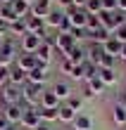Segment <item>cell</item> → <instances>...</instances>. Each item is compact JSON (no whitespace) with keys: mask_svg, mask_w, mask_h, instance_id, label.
Masks as SVG:
<instances>
[{"mask_svg":"<svg viewBox=\"0 0 126 130\" xmlns=\"http://www.w3.org/2000/svg\"><path fill=\"white\" fill-rule=\"evenodd\" d=\"M43 85H38V83H26L24 88H21V104L24 106H31V109H36V106H41V95H43Z\"/></svg>","mask_w":126,"mask_h":130,"instance_id":"1","label":"cell"},{"mask_svg":"<svg viewBox=\"0 0 126 130\" xmlns=\"http://www.w3.org/2000/svg\"><path fill=\"white\" fill-rule=\"evenodd\" d=\"M17 55H19V45L12 38H7L5 45L0 47V66H12L17 62Z\"/></svg>","mask_w":126,"mask_h":130,"instance_id":"2","label":"cell"},{"mask_svg":"<svg viewBox=\"0 0 126 130\" xmlns=\"http://www.w3.org/2000/svg\"><path fill=\"white\" fill-rule=\"evenodd\" d=\"M0 102H3V106H7V104H21V88L7 83L5 88H0Z\"/></svg>","mask_w":126,"mask_h":130,"instance_id":"3","label":"cell"},{"mask_svg":"<svg viewBox=\"0 0 126 130\" xmlns=\"http://www.w3.org/2000/svg\"><path fill=\"white\" fill-rule=\"evenodd\" d=\"M41 123H43V121H41V116H38V111L31 109V106H26L24 113H21V121H19L21 130H36Z\"/></svg>","mask_w":126,"mask_h":130,"instance_id":"4","label":"cell"},{"mask_svg":"<svg viewBox=\"0 0 126 130\" xmlns=\"http://www.w3.org/2000/svg\"><path fill=\"white\" fill-rule=\"evenodd\" d=\"M41 43H43V38L41 36H36V33H26V36H21L19 38V52H33L41 47Z\"/></svg>","mask_w":126,"mask_h":130,"instance_id":"5","label":"cell"},{"mask_svg":"<svg viewBox=\"0 0 126 130\" xmlns=\"http://www.w3.org/2000/svg\"><path fill=\"white\" fill-rule=\"evenodd\" d=\"M24 109L26 106L24 104H7V106H3V116H5V121L7 123H19L21 121V113H24Z\"/></svg>","mask_w":126,"mask_h":130,"instance_id":"6","label":"cell"},{"mask_svg":"<svg viewBox=\"0 0 126 130\" xmlns=\"http://www.w3.org/2000/svg\"><path fill=\"white\" fill-rule=\"evenodd\" d=\"M50 90H52L55 95H57V99H60L62 104H64L67 99L74 95V90H72V83H69V80H57V83H52V88H50Z\"/></svg>","mask_w":126,"mask_h":130,"instance_id":"7","label":"cell"},{"mask_svg":"<svg viewBox=\"0 0 126 130\" xmlns=\"http://www.w3.org/2000/svg\"><path fill=\"white\" fill-rule=\"evenodd\" d=\"M74 45H76V40H74V36H72V33H57L55 50H60V52H62V57H67L69 52H72Z\"/></svg>","mask_w":126,"mask_h":130,"instance_id":"8","label":"cell"},{"mask_svg":"<svg viewBox=\"0 0 126 130\" xmlns=\"http://www.w3.org/2000/svg\"><path fill=\"white\" fill-rule=\"evenodd\" d=\"M10 83H12V85L24 88L26 83H29V71H24V69L17 66V64H12L10 66Z\"/></svg>","mask_w":126,"mask_h":130,"instance_id":"9","label":"cell"},{"mask_svg":"<svg viewBox=\"0 0 126 130\" xmlns=\"http://www.w3.org/2000/svg\"><path fill=\"white\" fill-rule=\"evenodd\" d=\"M52 52H55V47H52L50 43L43 40L41 47H38L33 55H36V59H38V64H50V62H52Z\"/></svg>","mask_w":126,"mask_h":130,"instance_id":"10","label":"cell"},{"mask_svg":"<svg viewBox=\"0 0 126 130\" xmlns=\"http://www.w3.org/2000/svg\"><path fill=\"white\" fill-rule=\"evenodd\" d=\"M50 3L52 0H36L33 5H31V17H38V19H45L50 14Z\"/></svg>","mask_w":126,"mask_h":130,"instance_id":"11","label":"cell"},{"mask_svg":"<svg viewBox=\"0 0 126 130\" xmlns=\"http://www.w3.org/2000/svg\"><path fill=\"white\" fill-rule=\"evenodd\" d=\"M14 64L21 66L24 71H31V69L38 66V59H36V55H31V52H19V55H17V62H14Z\"/></svg>","mask_w":126,"mask_h":130,"instance_id":"12","label":"cell"},{"mask_svg":"<svg viewBox=\"0 0 126 130\" xmlns=\"http://www.w3.org/2000/svg\"><path fill=\"white\" fill-rule=\"evenodd\" d=\"M45 80H48V64H38L36 69L29 71V83H38V85H43Z\"/></svg>","mask_w":126,"mask_h":130,"instance_id":"13","label":"cell"},{"mask_svg":"<svg viewBox=\"0 0 126 130\" xmlns=\"http://www.w3.org/2000/svg\"><path fill=\"white\" fill-rule=\"evenodd\" d=\"M64 17H67V12L62 10V7H60V10H50V14L45 17V24H48L50 28H55V31H57V28L62 26V21H64Z\"/></svg>","mask_w":126,"mask_h":130,"instance_id":"14","label":"cell"},{"mask_svg":"<svg viewBox=\"0 0 126 130\" xmlns=\"http://www.w3.org/2000/svg\"><path fill=\"white\" fill-rule=\"evenodd\" d=\"M36 111H38V116H41L43 123H55V121L60 118V106L57 109H48V106H36Z\"/></svg>","mask_w":126,"mask_h":130,"instance_id":"15","label":"cell"},{"mask_svg":"<svg viewBox=\"0 0 126 130\" xmlns=\"http://www.w3.org/2000/svg\"><path fill=\"white\" fill-rule=\"evenodd\" d=\"M93 128V118L88 116V113H76V118H74V123H72V130H90Z\"/></svg>","mask_w":126,"mask_h":130,"instance_id":"16","label":"cell"},{"mask_svg":"<svg viewBox=\"0 0 126 130\" xmlns=\"http://www.w3.org/2000/svg\"><path fill=\"white\" fill-rule=\"evenodd\" d=\"M98 78L109 88V85H114V83H117L119 76H117V69H102V66H98Z\"/></svg>","mask_w":126,"mask_h":130,"instance_id":"17","label":"cell"},{"mask_svg":"<svg viewBox=\"0 0 126 130\" xmlns=\"http://www.w3.org/2000/svg\"><path fill=\"white\" fill-rule=\"evenodd\" d=\"M67 59H69L72 64H83V62H88V57H86V47H81V45L76 43L74 47H72V52L67 55Z\"/></svg>","mask_w":126,"mask_h":130,"instance_id":"18","label":"cell"},{"mask_svg":"<svg viewBox=\"0 0 126 130\" xmlns=\"http://www.w3.org/2000/svg\"><path fill=\"white\" fill-rule=\"evenodd\" d=\"M102 50H105V55H112V57H117L119 59V52H121V43L117 40V38L112 36V38H107L105 43H102Z\"/></svg>","mask_w":126,"mask_h":130,"instance_id":"19","label":"cell"},{"mask_svg":"<svg viewBox=\"0 0 126 130\" xmlns=\"http://www.w3.org/2000/svg\"><path fill=\"white\" fill-rule=\"evenodd\" d=\"M112 123L119 128H126V106H121V104L112 106Z\"/></svg>","mask_w":126,"mask_h":130,"instance_id":"20","label":"cell"},{"mask_svg":"<svg viewBox=\"0 0 126 130\" xmlns=\"http://www.w3.org/2000/svg\"><path fill=\"white\" fill-rule=\"evenodd\" d=\"M86 55H88V62L90 64H95V66H100V59H102V55H105V50H102V45H98V43H93L88 50H86Z\"/></svg>","mask_w":126,"mask_h":130,"instance_id":"21","label":"cell"},{"mask_svg":"<svg viewBox=\"0 0 126 130\" xmlns=\"http://www.w3.org/2000/svg\"><path fill=\"white\" fill-rule=\"evenodd\" d=\"M62 102L57 99V95L52 92V90H43V95H41V106H48V109H57Z\"/></svg>","mask_w":126,"mask_h":130,"instance_id":"22","label":"cell"},{"mask_svg":"<svg viewBox=\"0 0 126 130\" xmlns=\"http://www.w3.org/2000/svg\"><path fill=\"white\" fill-rule=\"evenodd\" d=\"M0 19H3L7 26H10L12 21H17V19H19V17H17V12H14V7H12V3H5L3 7H0Z\"/></svg>","mask_w":126,"mask_h":130,"instance_id":"23","label":"cell"},{"mask_svg":"<svg viewBox=\"0 0 126 130\" xmlns=\"http://www.w3.org/2000/svg\"><path fill=\"white\" fill-rule=\"evenodd\" d=\"M86 88L90 90V95H93V97H98V95H102V92L107 90V85L98 78V76H95V78H90V80H86Z\"/></svg>","mask_w":126,"mask_h":130,"instance_id":"24","label":"cell"},{"mask_svg":"<svg viewBox=\"0 0 126 130\" xmlns=\"http://www.w3.org/2000/svg\"><path fill=\"white\" fill-rule=\"evenodd\" d=\"M29 33V28H26V19H17V21H12L10 24V31H7V36H26Z\"/></svg>","mask_w":126,"mask_h":130,"instance_id":"25","label":"cell"},{"mask_svg":"<svg viewBox=\"0 0 126 130\" xmlns=\"http://www.w3.org/2000/svg\"><path fill=\"white\" fill-rule=\"evenodd\" d=\"M74 118H76V111L74 109H69L67 104H60V123H67V125H72L74 123Z\"/></svg>","mask_w":126,"mask_h":130,"instance_id":"26","label":"cell"},{"mask_svg":"<svg viewBox=\"0 0 126 130\" xmlns=\"http://www.w3.org/2000/svg\"><path fill=\"white\" fill-rule=\"evenodd\" d=\"M83 102H86V99H83L81 95H72V97H69L64 104L69 106V109H74L76 113H81V109H83Z\"/></svg>","mask_w":126,"mask_h":130,"instance_id":"27","label":"cell"},{"mask_svg":"<svg viewBox=\"0 0 126 130\" xmlns=\"http://www.w3.org/2000/svg\"><path fill=\"white\" fill-rule=\"evenodd\" d=\"M83 64H74V71H72V76H69V80H86V66Z\"/></svg>","mask_w":126,"mask_h":130,"instance_id":"28","label":"cell"},{"mask_svg":"<svg viewBox=\"0 0 126 130\" xmlns=\"http://www.w3.org/2000/svg\"><path fill=\"white\" fill-rule=\"evenodd\" d=\"M83 10L88 12V14H100L102 12V0H88Z\"/></svg>","mask_w":126,"mask_h":130,"instance_id":"29","label":"cell"},{"mask_svg":"<svg viewBox=\"0 0 126 130\" xmlns=\"http://www.w3.org/2000/svg\"><path fill=\"white\" fill-rule=\"evenodd\" d=\"M117 62H119L117 57H112V55H102L100 66H102V69H117Z\"/></svg>","mask_w":126,"mask_h":130,"instance_id":"30","label":"cell"},{"mask_svg":"<svg viewBox=\"0 0 126 130\" xmlns=\"http://www.w3.org/2000/svg\"><path fill=\"white\" fill-rule=\"evenodd\" d=\"M60 71H62V73H64V76H67V78H69V76H72V71H74V64H72V62H69V59H67V57H62V62H60Z\"/></svg>","mask_w":126,"mask_h":130,"instance_id":"31","label":"cell"},{"mask_svg":"<svg viewBox=\"0 0 126 130\" xmlns=\"http://www.w3.org/2000/svg\"><path fill=\"white\" fill-rule=\"evenodd\" d=\"M102 10L105 12H117L119 10V0H102Z\"/></svg>","mask_w":126,"mask_h":130,"instance_id":"32","label":"cell"},{"mask_svg":"<svg viewBox=\"0 0 126 130\" xmlns=\"http://www.w3.org/2000/svg\"><path fill=\"white\" fill-rule=\"evenodd\" d=\"M10 83V66H0V88Z\"/></svg>","mask_w":126,"mask_h":130,"instance_id":"33","label":"cell"},{"mask_svg":"<svg viewBox=\"0 0 126 130\" xmlns=\"http://www.w3.org/2000/svg\"><path fill=\"white\" fill-rule=\"evenodd\" d=\"M112 36H114V38H117V40H119L121 45H126V24H121V26L117 28V31H114Z\"/></svg>","mask_w":126,"mask_h":130,"instance_id":"34","label":"cell"},{"mask_svg":"<svg viewBox=\"0 0 126 130\" xmlns=\"http://www.w3.org/2000/svg\"><path fill=\"white\" fill-rule=\"evenodd\" d=\"M57 3H60L62 10H67V7H72V5H74V0H57Z\"/></svg>","mask_w":126,"mask_h":130,"instance_id":"35","label":"cell"},{"mask_svg":"<svg viewBox=\"0 0 126 130\" xmlns=\"http://www.w3.org/2000/svg\"><path fill=\"white\" fill-rule=\"evenodd\" d=\"M117 104L126 106V88H124V92H119V99H117Z\"/></svg>","mask_w":126,"mask_h":130,"instance_id":"36","label":"cell"},{"mask_svg":"<svg viewBox=\"0 0 126 130\" xmlns=\"http://www.w3.org/2000/svg\"><path fill=\"white\" fill-rule=\"evenodd\" d=\"M7 31H10V26H7L5 21L0 19V36H7Z\"/></svg>","mask_w":126,"mask_h":130,"instance_id":"37","label":"cell"},{"mask_svg":"<svg viewBox=\"0 0 126 130\" xmlns=\"http://www.w3.org/2000/svg\"><path fill=\"white\" fill-rule=\"evenodd\" d=\"M119 62H126V45H121V52H119Z\"/></svg>","mask_w":126,"mask_h":130,"instance_id":"38","label":"cell"},{"mask_svg":"<svg viewBox=\"0 0 126 130\" xmlns=\"http://www.w3.org/2000/svg\"><path fill=\"white\" fill-rule=\"evenodd\" d=\"M7 125H10V123H7V121H5V116H3V113H0V130H5Z\"/></svg>","mask_w":126,"mask_h":130,"instance_id":"39","label":"cell"},{"mask_svg":"<svg viewBox=\"0 0 126 130\" xmlns=\"http://www.w3.org/2000/svg\"><path fill=\"white\" fill-rule=\"evenodd\" d=\"M5 130H21V125H19V123H10Z\"/></svg>","mask_w":126,"mask_h":130,"instance_id":"40","label":"cell"},{"mask_svg":"<svg viewBox=\"0 0 126 130\" xmlns=\"http://www.w3.org/2000/svg\"><path fill=\"white\" fill-rule=\"evenodd\" d=\"M36 130H52V128H50V123H41V125H38Z\"/></svg>","mask_w":126,"mask_h":130,"instance_id":"41","label":"cell"},{"mask_svg":"<svg viewBox=\"0 0 126 130\" xmlns=\"http://www.w3.org/2000/svg\"><path fill=\"white\" fill-rule=\"evenodd\" d=\"M86 3H88V0H74V5H76V7H86Z\"/></svg>","mask_w":126,"mask_h":130,"instance_id":"42","label":"cell"},{"mask_svg":"<svg viewBox=\"0 0 126 130\" xmlns=\"http://www.w3.org/2000/svg\"><path fill=\"white\" fill-rule=\"evenodd\" d=\"M119 12H126V0H119Z\"/></svg>","mask_w":126,"mask_h":130,"instance_id":"43","label":"cell"},{"mask_svg":"<svg viewBox=\"0 0 126 130\" xmlns=\"http://www.w3.org/2000/svg\"><path fill=\"white\" fill-rule=\"evenodd\" d=\"M5 40H7V36H0V47L5 45Z\"/></svg>","mask_w":126,"mask_h":130,"instance_id":"44","label":"cell"},{"mask_svg":"<svg viewBox=\"0 0 126 130\" xmlns=\"http://www.w3.org/2000/svg\"><path fill=\"white\" fill-rule=\"evenodd\" d=\"M5 3H12V0H3V5H5Z\"/></svg>","mask_w":126,"mask_h":130,"instance_id":"45","label":"cell"},{"mask_svg":"<svg viewBox=\"0 0 126 130\" xmlns=\"http://www.w3.org/2000/svg\"><path fill=\"white\" fill-rule=\"evenodd\" d=\"M0 7H3V0H0Z\"/></svg>","mask_w":126,"mask_h":130,"instance_id":"46","label":"cell"},{"mask_svg":"<svg viewBox=\"0 0 126 130\" xmlns=\"http://www.w3.org/2000/svg\"><path fill=\"white\" fill-rule=\"evenodd\" d=\"M90 130H95V128H90Z\"/></svg>","mask_w":126,"mask_h":130,"instance_id":"47","label":"cell"},{"mask_svg":"<svg viewBox=\"0 0 126 130\" xmlns=\"http://www.w3.org/2000/svg\"><path fill=\"white\" fill-rule=\"evenodd\" d=\"M124 83H126V80H124Z\"/></svg>","mask_w":126,"mask_h":130,"instance_id":"48","label":"cell"}]
</instances>
